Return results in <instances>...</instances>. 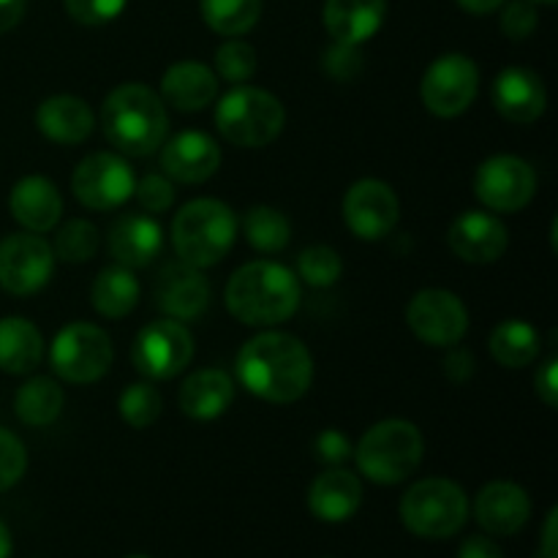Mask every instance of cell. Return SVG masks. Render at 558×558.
I'll list each match as a JSON object with an SVG mask.
<instances>
[{
    "label": "cell",
    "instance_id": "f5cc1de1",
    "mask_svg": "<svg viewBox=\"0 0 558 558\" xmlns=\"http://www.w3.org/2000/svg\"><path fill=\"white\" fill-rule=\"evenodd\" d=\"M129 558H147V556H129Z\"/></svg>",
    "mask_w": 558,
    "mask_h": 558
},
{
    "label": "cell",
    "instance_id": "4fadbf2b",
    "mask_svg": "<svg viewBox=\"0 0 558 558\" xmlns=\"http://www.w3.org/2000/svg\"><path fill=\"white\" fill-rule=\"evenodd\" d=\"M54 270V251L41 234H9L0 243V287L16 298L41 292Z\"/></svg>",
    "mask_w": 558,
    "mask_h": 558
},
{
    "label": "cell",
    "instance_id": "7a4b0ae2",
    "mask_svg": "<svg viewBox=\"0 0 558 558\" xmlns=\"http://www.w3.org/2000/svg\"><path fill=\"white\" fill-rule=\"evenodd\" d=\"M227 311L248 327H272L292 319L300 305V281L278 262H248L229 278Z\"/></svg>",
    "mask_w": 558,
    "mask_h": 558
},
{
    "label": "cell",
    "instance_id": "1f68e13d",
    "mask_svg": "<svg viewBox=\"0 0 558 558\" xmlns=\"http://www.w3.org/2000/svg\"><path fill=\"white\" fill-rule=\"evenodd\" d=\"M262 0H202V20L218 36H245L259 22Z\"/></svg>",
    "mask_w": 558,
    "mask_h": 558
},
{
    "label": "cell",
    "instance_id": "277c9868",
    "mask_svg": "<svg viewBox=\"0 0 558 558\" xmlns=\"http://www.w3.org/2000/svg\"><path fill=\"white\" fill-rule=\"evenodd\" d=\"M238 238V218L223 202L194 199L180 207L172 221V245L180 262L191 267L218 265L232 251Z\"/></svg>",
    "mask_w": 558,
    "mask_h": 558
},
{
    "label": "cell",
    "instance_id": "2e32d148",
    "mask_svg": "<svg viewBox=\"0 0 558 558\" xmlns=\"http://www.w3.org/2000/svg\"><path fill=\"white\" fill-rule=\"evenodd\" d=\"M156 305L178 322H194L205 316L210 308L213 289L210 281L202 276L199 267H191L185 262H169L156 278Z\"/></svg>",
    "mask_w": 558,
    "mask_h": 558
},
{
    "label": "cell",
    "instance_id": "ab89813d",
    "mask_svg": "<svg viewBox=\"0 0 558 558\" xmlns=\"http://www.w3.org/2000/svg\"><path fill=\"white\" fill-rule=\"evenodd\" d=\"M537 25L539 16L532 0H515V3L507 5L505 14H501V31H505V36L512 38V41H526V38L537 31Z\"/></svg>",
    "mask_w": 558,
    "mask_h": 558
},
{
    "label": "cell",
    "instance_id": "5b68a950",
    "mask_svg": "<svg viewBox=\"0 0 558 558\" xmlns=\"http://www.w3.org/2000/svg\"><path fill=\"white\" fill-rule=\"evenodd\" d=\"M423 452L425 441L417 425L409 420H381L365 430L352 456L371 483L396 485L414 474L423 461Z\"/></svg>",
    "mask_w": 558,
    "mask_h": 558
},
{
    "label": "cell",
    "instance_id": "6da1fadb",
    "mask_svg": "<svg viewBox=\"0 0 558 558\" xmlns=\"http://www.w3.org/2000/svg\"><path fill=\"white\" fill-rule=\"evenodd\" d=\"M234 374L240 385L262 401L294 403L314 381V360L300 338L270 330L243 343Z\"/></svg>",
    "mask_w": 558,
    "mask_h": 558
},
{
    "label": "cell",
    "instance_id": "484cf974",
    "mask_svg": "<svg viewBox=\"0 0 558 558\" xmlns=\"http://www.w3.org/2000/svg\"><path fill=\"white\" fill-rule=\"evenodd\" d=\"M363 505V485L357 474L347 469H327L314 480L308 490V507L319 521L341 523L349 521Z\"/></svg>",
    "mask_w": 558,
    "mask_h": 558
},
{
    "label": "cell",
    "instance_id": "e575fe53",
    "mask_svg": "<svg viewBox=\"0 0 558 558\" xmlns=\"http://www.w3.org/2000/svg\"><path fill=\"white\" fill-rule=\"evenodd\" d=\"M161 392H158L150 381H134V385L125 387L123 396H120L118 401L120 417L136 430L150 428V425L161 417Z\"/></svg>",
    "mask_w": 558,
    "mask_h": 558
},
{
    "label": "cell",
    "instance_id": "7402d4cb",
    "mask_svg": "<svg viewBox=\"0 0 558 558\" xmlns=\"http://www.w3.org/2000/svg\"><path fill=\"white\" fill-rule=\"evenodd\" d=\"M163 248L161 223L145 213H131L123 216L109 232V254L114 262L129 270L147 267Z\"/></svg>",
    "mask_w": 558,
    "mask_h": 558
},
{
    "label": "cell",
    "instance_id": "3957f363",
    "mask_svg": "<svg viewBox=\"0 0 558 558\" xmlns=\"http://www.w3.org/2000/svg\"><path fill=\"white\" fill-rule=\"evenodd\" d=\"M101 129L123 156H150L163 145L169 114L163 98L140 82L114 87L101 107Z\"/></svg>",
    "mask_w": 558,
    "mask_h": 558
},
{
    "label": "cell",
    "instance_id": "8d00e7d4",
    "mask_svg": "<svg viewBox=\"0 0 558 558\" xmlns=\"http://www.w3.org/2000/svg\"><path fill=\"white\" fill-rule=\"evenodd\" d=\"M216 71L227 82L245 85L256 74V49L248 41L229 38L216 52Z\"/></svg>",
    "mask_w": 558,
    "mask_h": 558
},
{
    "label": "cell",
    "instance_id": "8fae6325",
    "mask_svg": "<svg viewBox=\"0 0 558 558\" xmlns=\"http://www.w3.org/2000/svg\"><path fill=\"white\" fill-rule=\"evenodd\" d=\"M134 169L118 153L82 158L71 178V191L87 210H114L134 196Z\"/></svg>",
    "mask_w": 558,
    "mask_h": 558
},
{
    "label": "cell",
    "instance_id": "9c48e42d",
    "mask_svg": "<svg viewBox=\"0 0 558 558\" xmlns=\"http://www.w3.org/2000/svg\"><path fill=\"white\" fill-rule=\"evenodd\" d=\"M480 69L472 58L450 52L436 58L420 82V98L436 118H458L477 98Z\"/></svg>",
    "mask_w": 558,
    "mask_h": 558
},
{
    "label": "cell",
    "instance_id": "60d3db41",
    "mask_svg": "<svg viewBox=\"0 0 558 558\" xmlns=\"http://www.w3.org/2000/svg\"><path fill=\"white\" fill-rule=\"evenodd\" d=\"M134 196L147 213H167L174 202V189L163 174H145L134 185Z\"/></svg>",
    "mask_w": 558,
    "mask_h": 558
},
{
    "label": "cell",
    "instance_id": "ffe728a7",
    "mask_svg": "<svg viewBox=\"0 0 558 558\" xmlns=\"http://www.w3.org/2000/svg\"><path fill=\"white\" fill-rule=\"evenodd\" d=\"M474 515L485 532L510 537L526 526L529 515H532V501L521 485L499 480V483H488L480 490L477 499H474Z\"/></svg>",
    "mask_w": 558,
    "mask_h": 558
},
{
    "label": "cell",
    "instance_id": "8992f818",
    "mask_svg": "<svg viewBox=\"0 0 558 558\" xmlns=\"http://www.w3.org/2000/svg\"><path fill=\"white\" fill-rule=\"evenodd\" d=\"M287 112L272 93L262 87L238 85L218 101L216 129L234 147H267L281 136Z\"/></svg>",
    "mask_w": 558,
    "mask_h": 558
},
{
    "label": "cell",
    "instance_id": "9a60e30c",
    "mask_svg": "<svg viewBox=\"0 0 558 558\" xmlns=\"http://www.w3.org/2000/svg\"><path fill=\"white\" fill-rule=\"evenodd\" d=\"M401 205H398L396 191L381 180H357L343 196V218L347 227L352 229L354 238L376 240L387 238L396 229Z\"/></svg>",
    "mask_w": 558,
    "mask_h": 558
},
{
    "label": "cell",
    "instance_id": "681fc988",
    "mask_svg": "<svg viewBox=\"0 0 558 558\" xmlns=\"http://www.w3.org/2000/svg\"><path fill=\"white\" fill-rule=\"evenodd\" d=\"M505 3L507 0H458V5H461L463 11H469V14H477V16L494 14V11Z\"/></svg>",
    "mask_w": 558,
    "mask_h": 558
},
{
    "label": "cell",
    "instance_id": "7c38bea8",
    "mask_svg": "<svg viewBox=\"0 0 558 558\" xmlns=\"http://www.w3.org/2000/svg\"><path fill=\"white\" fill-rule=\"evenodd\" d=\"M407 325L428 347L452 349L469 330V311L447 289H423L407 305Z\"/></svg>",
    "mask_w": 558,
    "mask_h": 558
},
{
    "label": "cell",
    "instance_id": "cb8c5ba5",
    "mask_svg": "<svg viewBox=\"0 0 558 558\" xmlns=\"http://www.w3.org/2000/svg\"><path fill=\"white\" fill-rule=\"evenodd\" d=\"M218 80L210 65L199 60H180L169 65L161 76L163 101L172 104L180 112H202L216 101Z\"/></svg>",
    "mask_w": 558,
    "mask_h": 558
},
{
    "label": "cell",
    "instance_id": "d4e9b609",
    "mask_svg": "<svg viewBox=\"0 0 558 558\" xmlns=\"http://www.w3.org/2000/svg\"><path fill=\"white\" fill-rule=\"evenodd\" d=\"M387 16V0H327L325 27L338 44H365L379 33Z\"/></svg>",
    "mask_w": 558,
    "mask_h": 558
},
{
    "label": "cell",
    "instance_id": "ba28073f",
    "mask_svg": "<svg viewBox=\"0 0 558 558\" xmlns=\"http://www.w3.org/2000/svg\"><path fill=\"white\" fill-rule=\"evenodd\" d=\"M114 349L107 330L90 322H71L54 336L49 349L52 371L71 385H93L112 368Z\"/></svg>",
    "mask_w": 558,
    "mask_h": 558
},
{
    "label": "cell",
    "instance_id": "f35d334b",
    "mask_svg": "<svg viewBox=\"0 0 558 558\" xmlns=\"http://www.w3.org/2000/svg\"><path fill=\"white\" fill-rule=\"evenodd\" d=\"M129 0H65V11L80 25L96 27L118 20Z\"/></svg>",
    "mask_w": 558,
    "mask_h": 558
},
{
    "label": "cell",
    "instance_id": "b9f144b4",
    "mask_svg": "<svg viewBox=\"0 0 558 558\" xmlns=\"http://www.w3.org/2000/svg\"><path fill=\"white\" fill-rule=\"evenodd\" d=\"M363 69V58H360L357 47L354 44H338L332 49H327L325 54V71L332 76V80H352L357 71Z\"/></svg>",
    "mask_w": 558,
    "mask_h": 558
},
{
    "label": "cell",
    "instance_id": "7bdbcfd3",
    "mask_svg": "<svg viewBox=\"0 0 558 558\" xmlns=\"http://www.w3.org/2000/svg\"><path fill=\"white\" fill-rule=\"evenodd\" d=\"M314 450H316V458H319L322 463H327V466H338V463L349 461L354 452L347 436L336 428L322 430L314 441Z\"/></svg>",
    "mask_w": 558,
    "mask_h": 558
},
{
    "label": "cell",
    "instance_id": "44dd1931",
    "mask_svg": "<svg viewBox=\"0 0 558 558\" xmlns=\"http://www.w3.org/2000/svg\"><path fill=\"white\" fill-rule=\"evenodd\" d=\"M9 210L16 223L27 232L44 234L58 227L60 213H63V199L54 183H49L41 174H27L11 189Z\"/></svg>",
    "mask_w": 558,
    "mask_h": 558
},
{
    "label": "cell",
    "instance_id": "816d5d0a",
    "mask_svg": "<svg viewBox=\"0 0 558 558\" xmlns=\"http://www.w3.org/2000/svg\"><path fill=\"white\" fill-rule=\"evenodd\" d=\"M532 3H545V5H556L558 0H532Z\"/></svg>",
    "mask_w": 558,
    "mask_h": 558
},
{
    "label": "cell",
    "instance_id": "f1b7e54d",
    "mask_svg": "<svg viewBox=\"0 0 558 558\" xmlns=\"http://www.w3.org/2000/svg\"><path fill=\"white\" fill-rule=\"evenodd\" d=\"M140 281H136L134 272L123 265L104 267L96 276L90 289L93 308L98 311L107 319H123L140 303Z\"/></svg>",
    "mask_w": 558,
    "mask_h": 558
},
{
    "label": "cell",
    "instance_id": "4316f807",
    "mask_svg": "<svg viewBox=\"0 0 558 558\" xmlns=\"http://www.w3.org/2000/svg\"><path fill=\"white\" fill-rule=\"evenodd\" d=\"M180 409L194 420H216L221 417L234 401L232 376L218 368H205L191 374L180 387Z\"/></svg>",
    "mask_w": 558,
    "mask_h": 558
},
{
    "label": "cell",
    "instance_id": "4dcf8cb0",
    "mask_svg": "<svg viewBox=\"0 0 558 558\" xmlns=\"http://www.w3.org/2000/svg\"><path fill=\"white\" fill-rule=\"evenodd\" d=\"M60 409H63V390L49 376H33L14 396L16 417L25 425H31V428L52 425L58 420Z\"/></svg>",
    "mask_w": 558,
    "mask_h": 558
},
{
    "label": "cell",
    "instance_id": "83f0119b",
    "mask_svg": "<svg viewBox=\"0 0 558 558\" xmlns=\"http://www.w3.org/2000/svg\"><path fill=\"white\" fill-rule=\"evenodd\" d=\"M44 338L25 316L0 319V371L11 376H25L41 363Z\"/></svg>",
    "mask_w": 558,
    "mask_h": 558
},
{
    "label": "cell",
    "instance_id": "bcb514c9",
    "mask_svg": "<svg viewBox=\"0 0 558 558\" xmlns=\"http://www.w3.org/2000/svg\"><path fill=\"white\" fill-rule=\"evenodd\" d=\"M445 365H447V376H450L452 381H466L469 376L474 374V357L469 352H463V349H452Z\"/></svg>",
    "mask_w": 558,
    "mask_h": 558
},
{
    "label": "cell",
    "instance_id": "d6a6232c",
    "mask_svg": "<svg viewBox=\"0 0 558 558\" xmlns=\"http://www.w3.org/2000/svg\"><path fill=\"white\" fill-rule=\"evenodd\" d=\"M243 232L248 245H254L262 254H278L289 245L292 240V227L289 218L281 210L267 205H256L245 213L243 218Z\"/></svg>",
    "mask_w": 558,
    "mask_h": 558
},
{
    "label": "cell",
    "instance_id": "74e56055",
    "mask_svg": "<svg viewBox=\"0 0 558 558\" xmlns=\"http://www.w3.org/2000/svg\"><path fill=\"white\" fill-rule=\"evenodd\" d=\"M27 469V452L20 436L0 428V494L14 488Z\"/></svg>",
    "mask_w": 558,
    "mask_h": 558
},
{
    "label": "cell",
    "instance_id": "603a6c76",
    "mask_svg": "<svg viewBox=\"0 0 558 558\" xmlns=\"http://www.w3.org/2000/svg\"><path fill=\"white\" fill-rule=\"evenodd\" d=\"M36 129L58 145H80L96 129V114L85 98L49 96L36 109Z\"/></svg>",
    "mask_w": 558,
    "mask_h": 558
},
{
    "label": "cell",
    "instance_id": "c3c4849f",
    "mask_svg": "<svg viewBox=\"0 0 558 558\" xmlns=\"http://www.w3.org/2000/svg\"><path fill=\"white\" fill-rule=\"evenodd\" d=\"M556 518H558V510H550L548 521H545V529H543V550H539V556H543V558H558Z\"/></svg>",
    "mask_w": 558,
    "mask_h": 558
},
{
    "label": "cell",
    "instance_id": "f907efd6",
    "mask_svg": "<svg viewBox=\"0 0 558 558\" xmlns=\"http://www.w3.org/2000/svg\"><path fill=\"white\" fill-rule=\"evenodd\" d=\"M11 556V534L5 529V523L0 521V558H9Z\"/></svg>",
    "mask_w": 558,
    "mask_h": 558
},
{
    "label": "cell",
    "instance_id": "f6af8a7d",
    "mask_svg": "<svg viewBox=\"0 0 558 558\" xmlns=\"http://www.w3.org/2000/svg\"><path fill=\"white\" fill-rule=\"evenodd\" d=\"M458 558H505L499 545L488 537H469L466 543L461 545V554Z\"/></svg>",
    "mask_w": 558,
    "mask_h": 558
},
{
    "label": "cell",
    "instance_id": "f546056e",
    "mask_svg": "<svg viewBox=\"0 0 558 558\" xmlns=\"http://www.w3.org/2000/svg\"><path fill=\"white\" fill-rule=\"evenodd\" d=\"M490 354L501 368H526L539 354V332L526 319H505L490 332Z\"/></svg>",
    "mask_w": 558,
    "mask_h": 558
},
{
    "label": "cell",
    "instance_id": "ac0fdd59",
    "mask_svg": "<svg viewBox=\"0 0 558 558\" xmlns=\"http://www.w3.org/2000/svg\"><path fill=\"white\" fill-rule=\"evenodd\" d=\"M452 254L469 265H490L507 251V229L485 210H466L452 221L447 232Z\"/></svg>",
    "mask_w": 558,
    "mask_h": 558
},
{
    "label": "cell",
    "instance_id": "e0dca14e",
    "mask_svg": "<svg viewBox=\"0 0 558 558\" xmlns=\"http://www.w3.org/2000/svg\"><path fill=\"white\" fill-rule=\"evenodd\" d=\"M496 112L515 125H532L543 118L548 107V90L543 85V76L529 69H505L496 76L490 87Z\"/></svg>",
    "mask_w": 558,
    "mask_h": 558
},
{
    "label": "cell",
    "instance_id": "836d02e7",
    "mask_svg": "<svg viewBox=\"0 0 558 558\" xmlns=\"http://www.w3.org/2000/svg\"><path fill=\"white\" fill-rule=\"evenodd\" d=\"M101 245V234L85 218H74V221L63 223L54 234V259L69 262V265H80V262H90L98 254Z\"/></svg>",
    "mask_w": 558,
    "mask_h": 558
},
{
    "label": "cell",
    "instance_id": "d590c367",
    "mask_svg": "<svg viewBox=\"0 0 558 558\" xmlns=\"http://www.w3.org/2000/svg\"><path fill=\"white\" fill-rule=\"evenodd\" d=\"M298 272L311 287L327 289L341 278L343 262L330 245H311L298 256Z\"/></svg>",
    "mask_w": 558,
    "mask_h": 558
},
{
    "label": "cell",
    "instance_id": "52a82bcc",
    "mask_svg": "<svg viewBox=\"0 0 558 558\" xmlns=\"http://www.w3.org/2000/svg\"><path fill=\"white\" fill-rule=\"evenodd\" d=\"M469 499L452 480L428 477L414 483L401 499V521L412 534L425 539H447L463 529Z\"/></svg>",
    "mask_w": 558,
    "mask_h": 558
},
{
    "label": "cell",
    "instance_id": "ee69618b",
    "mask_svg": "<svg viewBox=\"0 0 558 558\" xmlns=\"http://www.w3.org/2000/svg\"><path fill=\"white\" fill-rule=\"evenodd\" d=\"M534 390H537V398L548 409L558 407V360L550 357L543 368L534 376Z\"/></svg>",
    "mask_w": 558,
    "mask_h": 558
},
{
    "label": "cell",
    "instance_id": "d6986e66",
    "mask_svg": "<svg viewBox=\"0 0 558 558\" xmlns=\"http://www.w3.org/2000/svg\"><path fill=\"white\" fill-rule=\"evenodd\" d=\"M221 167V147L202 131H183L167 142L161 153V169L178 183H205Z\"/></svg>",
    "mask_w": 558,
    "mask_h": 558
},
{
    "label": "cell",
    "instance_id": "7dc6e473",
    "mask_svg": "<svg viewBox=\"0 0 558 558\" xmlns=\"http://www.w3.org/2000/svg\"><path fill=\"white\" fill-rule=\"evenodd\" d=\"M27 0H0V33H9L25 16Z\"/></svg>",
    "mask_w": 558,
    "mask_h": 558
},
{
    "label": "cell",
    "instance_id": "30bf717a",
    "mask_svg": "<svg viewBox=\"0 0 558 558\" xmlns=\"http://www.w3.org/2000/svg\"><path fill=\"white\" fill-rule=\"evenodd\" d=\"M131 360L147 379H174L194 360V336L178 319L150 322L136 332Z\"/></svg>",
    "mask_w": 558,
    "mask_h": 558
},
{
    "label": "cell",
    "instance_id": "5bb4252c",
    "mask_svg": "<svg viewBox=\"0 0 558 558\" xmlns=\"http://www.w3.org/2000/svg\"><path fill=\"white\" fill-rule=\"evenodd\" d=\"M474 194L488 210L518 213L537 194V174L523 158L494 156L474 172Z\"/></svg>",
    "mask_w": 558,
    "mask_h": 558
}]
</instances>
